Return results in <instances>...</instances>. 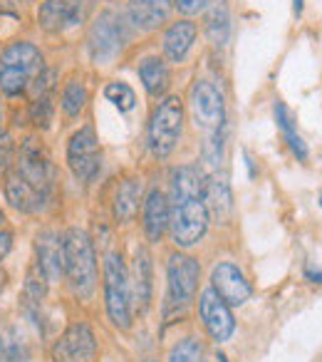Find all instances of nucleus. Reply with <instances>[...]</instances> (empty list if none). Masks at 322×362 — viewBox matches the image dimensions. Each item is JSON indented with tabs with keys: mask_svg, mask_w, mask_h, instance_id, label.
<instances>
[{
	"mask_svg": "<svg viewBox=\"0 0 322 362\" xmlns=\"http://www.w3.org/2000/svg\"><path fill=\"white\" fill-rule=\"evenodd\" d=\"M203 179L198 169L181 166L174 174L172 204H169V226L177 246H193L208 228V211L203 206Z\"/></svg>",
	"mask_w": 322,
	"mask_h": 362,
	"instance_id": "nucleus-1",
	"label": "nucleus"
},
{
	"mask_svg": "<svg viewBox=\"0 0 322 362\" xmlns=\"http://www.w3.org/2000/svg\"><path fill=\"white\" fill-rule=\"evenodd\" d=\"M65 276L75 296L90 298L97 286V258L85 231L70 228L65 236Z\"/></svg>",
	"mask_w": 322,
	"mask_h": 362,
	"instance_id": "nucleus-2",
	"label": "nucleus"
},
{
	"mask_svg": "<svg viewBox=\"0 0 322 362\" xmlns=\"http://www.w3.org/2000/svg\"><path fill=\"white\" fill-rule=\"evenodd\" d=\"M42 52L32 42H13L3 55H0V87L8 95L23 92L42 70Z\"/></svg>",
	"mask_w": 322,
	"mask_h": 362,
	"instance_id": "nucleus-3",
	"label": "nucleus"
},
{
	"mask_svg": "<svg viewBox=\"0 0 322 362\" xmlns=\"http://www.w3.org/2000/svg\"><path fill=\"white\" fill-rule=\"evenodd\" d=\"M184 127V102L179 97H167L156 105L149 122V146L151 154L167 159L179 144Z\"/></svg>",
	"mask_w": 322,
	"mask_h": 362,
	"instance_id": "nucleus-4",
	"label": "nucleus"
},
{
	"mask_svg": "<svg viewBox=\"0 0 322 362\" xmlns=\"http://www.w3.org/2000/svg\"><path fill=\"white\" fill-rule=\"evenodd\" d=\"M105 300L109 320L126 330L131 325V288L129 273L121 263L119 253H107L105 258Z\"/></svg>",
	"mask_w": 322,
	"mask_h": 362,
	"instance_id": "nucleus-5",
	"label": "nucleus"
},
{
	"mask_svg": "<svg viewBox=\"0 0 322 362\" xmlns=\"http://www.w3.org/2000/svg\"><path fill=\"white\" fill-rule=\"evenodd\" d=\"M16 174L30 184L35 192H40L42 197H50L52 181H55V169L52 161L47 156V151L42 149V144L37 139H28L20 146V156H18Z\"/></svg>",
	"mask_w": 322,
	"mask_h": 362,
	"instance_id": "nucleus-6",
	"label": "nucleus"
},
{
	"mask_svg": "<svg viewBox=\"0 0 322 362\" xmlns=\"http://www.w3.org/2000/svg\"><path fill=\"white\" fill-rule=\"evenodd\" d=\"M198 263L193 261L191 256L186 253H177V256L169 258V268H167V276H169V296H167V308H186L189 303L193 300L196 296V288H198Z\"/></svg>",
	"mask_w": 322,
	"mask_h": 362,
	"instance_id": "nucleus-7",
	"label": "nucleus"
},
{
	"mask_svg": "<svg viewBox=\"0 0 322 362\" xmlns=\"http://www.w3.org/2000/svg\"><path fill=\"white\" fill-rule=\"evenodd\" d=\"M191 115L196 124L206 132H216L226 124V107L218 87L208 80H196L191 87Z\"/></svg>",
	"mask_w": 322,
	"mask_h": 362,
	"instance_id": "nucleus-8",
	"label": "nucleus"
},
{
	"mask_svg": "<svg viewBox=\"0 0 322 362\" xmlns=\"http://www.w3.org/2000/svg\"><path fill=\"white\" fill-rule=\"evenodd\" d=\"M67 164L80 181L95 179V174L100 171V144L92 127H82L72 134L67 144Z\"/></svg>",
	"mask_w": 322,
	"mask_h": 362,
	"instance_id": "nucleus-9",
	"label": "nucleus"
},
{
	"mask_svg": "<svg viewBox=\"0 0 322 362\" xmlns=\"http://www.w3.org/2000/svg\"><path fill=\"white\" fill-rule=\"evenodd\" d=\"M97 355L95 332L85 322H75L60 335V340L52 347L55 362H92Z\"/></svg>",
	"mask_w": 322,
	"mask_h": 362,
	"instance_id": "nucleus-10",
	"label": "nucleus"
},
{
	"mask_svg": "<svg viewBox=\"0 0 322 362\" xmlns=\"http://www.w3.org/2000/svg\"><path fill=\"white\" fill-rule=\"evenodd\" d=\"M87 45H90V52L97 62L114 60L121 47V28L114 13H102L97 18V23L90 30V37H87Z\"/></svg>",
	"mask_w": 322,
	"mask_h": 362,
	"instance_id": "nucleus-11",
	"label": "nucleus"
},
{
	"mask_svg": "<svg viewBox=\"0 0 322 362\" xmlns=\"http://www.w3.org/2000/svg\"><path fill=\"white\" fill-rule=\"evenodd\" d=\"M198 310H201V320L206 325V330L211 332L213 340L226 342L228 337L236 330V322H233V315L228 310V305L216 296L213 288L201 293V300H198Z\"/></svg>",
	"mask_w": 322,
	"mask_h": 362,
	"instance_id": "nucleus-12",
	"label": "nucleus"
},
{
	"mask_svg": "<svg viewBox=\"0 0 322 362\" xmlns=\"http://www.w3.org/2000/svg\"><path fill=\"white\" fill-rule=\"evenodd\" d=\"M211 288L226 305H243L251 298V283L233 263H218L213 268Z\"/></svg>",
	"mask_w": 322,
	"mask_h": 362,
	"instance_id": "nucleus-13",
	"label": "nucleus"
},
{
	"mask_svg": "<svg viewBox=\"0 0 322 362\" xmlns=\"http://www.w3.org/2000/svg\"><path fill=\"white\" fill-rule=\"evenodd\" d=\"M37 251V266L45 273L47 281H60L65 276V238L57 233L45 231L35 241Z\"/></svg>",
	"mask_w": 322,
	"mask_h": 362,
	"instance_id": "nucleus-14",
	"label": "nucleus"
},
{
	"mask_svg": "<svg viewBox=\"0 0 322 362\" xmlns=\"http://www.w3.org/2000/svg\"><path fill=\"white\" fill-rule=\"evenodd\" d=\"M201 197H203V206L208 211V218L228 223V218L233 214V197L226 176H211L208 181H203Z\"/></svg>",
	"mask_w": 322,
	"mask_h": 362,
	"instance_id": "nucleus-15",
	"label": "nucleus"
},
{
	"mask_svg": "<svg viewBox=\"0 0 322 362\" xmlns=\"http://www.w3.org/2000/svg\"><path fill=\"white\" fill-rule=\"evenodd\" d=\"M82 18V11L77 3L70 0H45L37 11V21L47 33H62L70 25H77Z\"/></svg>",
	"mask_w": 322,
	"mask_h": 362,
	"instance_id": "nucleus-16",
	"label": "nucleus"
},
{
	"mask_svg": "<svg viewBox=\"0 0 322 362\" xmlns=\"http://www.w3.org/2000/svg\"><path fill=\"white\" fill-rule=\"evenodd\" d=\"M129 21L139 30H156L169 21L172 0H129Z\"/></svg>",
	"mask_w": 322,
	"mask_h": 362,
	"instance_id": "nucleus-17",
	"label": "nucleus"
},
{
	"mask_svg": "<svg viewBox=\"0 0 322 362\" xmlns=\"http://www.w3.org/2000/svg\"><path fill=\"white\" fill-rule=\"evenodd\" d=\"M169 228V202L159 189H151L144 202V231L151 243L161 241Z\"/></svg>",
	"mask_w": 322,
	"mask_h": 362,
	"instance_id": "nucleus-18",
	"label": "nucleus"
},
{
	"mask_svg": "<svg viewBox=\"0 0 322 362\" xmlns=\"http://www.w3.org/2000/svg\"><path fill=\"white\" fill-rule=\"evenodd\" d=\"M6 197L8 202H11L13 209H18V211H25V214H35L40 211L42 206H45L47 197H42L40 192H35V189L28 184L23 176H18L16 171H13L11 176H8L6 181Z\"/></svg>",
	"mask_w": 322,
	"mask_h": 362,
	"instance_id": "nucleus-19",
	"label": "nucleus"
},
{
	"mask_svg": "<svg viewBox=\"0 0 322 362\" xmlns=\"http://www.w3.org/2000/svg\"><path fill=\"white\" fill-rule=\"evenodd\" d=\"M196 25L191 21H179L164 33V55L172 62H181L196 40Z\"/></svg>",
	"mask_w": 322,
	"mask_h": 362,
	"instance_id": "nucleus-20",
	"label": "nucleus"
},
{
	"mask_svg": "<svg viewBox=\"0 0 322 362\" xmlns=\"http://www.w3.org/2000/svg\"><path fill=\"white\" fill-rule=\"evenodd\" d=\"M131 296H134L136 305L141 310H146L151 300V263H149V253L141 248L136 251V258H134V268H131Z\"/></svg>",
	"mask_w": 322,
	"mask_h": 362,
	"instance_id": "nucleus-21",
	"label": "nucleus"
},
{
	"mask_svg": "<svg viewBox=\"0 0 322 362\" xmlns=\"http://www.w3.org/2000/svg\"><path fill=\"white\" fill-rule=\"evenodd\" d=\"M32 347L20 327H6L0 332V362H30Z\"/></svg>",
	"mask_w": 322,
	"mask_h": 362,
	"instance_id": "nucleus-22",
	"label": "nucleus"
},
{
	"mask_svg": "<svg viewBox=\"0 0 322 362\" xmlns=\"http://www.w3.org/2000/svg\"><path fill=\"white\" fill-rule=\"evenodd\" d=\"M141 202V181L139 179H126L119 184L114 197V218L119 223H126L136 216Z\"/></svg>",
	"mask_w": 322,
	"mask_h": 362,
	"instance_id": "nucleus-23",
	"label": "nucleus"
},
{
	"mask_svg": "<svg viewBox=\"0 0 322 362\" xmlns=\"http://www.w3.org/2000/svg\"><path fill=\"white\" fill-rule=\"evenodd\" d=\"M139 80L151 97H159L167 92L172 75H169L167 62L161 60V57H146V60H141V65H139Z\"/></svg>",
	"mask_w": 322,
	"mask_h": 362,
	"instance_id": "nucleus-24",
	"label": "nucleus"
},
{
	"mask_svg": "<svg viewBox=\"0 0 322 362\" xmlns=\"http://www.w3.org/2000/svg\"><path fill=\"white\" fill-rule=\"evenodd\" d=\"M228 33H231V18H228L226 3H213L211 11L206 13V35L213 45H226Z\"/></svg>",
	"mask_w": 322,
	"mask_h": 362,
	"instance_id": "nucleus-25",
	"label": "nucleus"
},
{
	"mask_svg": "<svg viewBox=\"0 0 322 362\" xmlns=\"http://www.w3.org/2000/svg\"><path fill=\"white\" fill-rule=\"evenodd\" d=\"M275 122H278V127L282 129V136H285V141L290 144V149H292V154L297 156V159H307V146H305V141H302V136L295 132V124H292V115H290V110H287L282 102H278L275 105Z\"/></svg>",
	"mask_w": 322,
	"mask_h": 362,
	"instance_id": "nucleus-26",
	"label": "nucleus"
},
{
	"mask_svg": "<svg viewBox=\"0 0 322 362\" xmlns=\"http://www.w3.org/2000/svg\"><path fill=\"white\" fill-rule=\"evenodd\" d=\"M87 105V87L77 80H70L62 90V110L65 115L70 117H77Z\"/></svg>",
	"mask_w": 322,
	"mask_h": 362,
	"instance_id": "nucleus-27",
	"label": "nucleus"
},
{
	"mask_svg": "<svg viewBox=\"0 0 322 362\" xmlns=\"http://www.w3.org/2000/svg\"><path fill=\"white\" fill-rule=\"evenodd\" d=\"M105 97L119 112H129V110H134V105H136L134 90H131V87L126 85V82H112V85H107Z\"/></svg>",
	"mask_w": 322,
	"mask_h": 362,
	"instance_id": "nucleus-28",
	"label": "nucleus"
},
{
	"mask_svg": "<svg viewBox=\"0 0 322 362\" xmlns=\"http://www.w3.org/2000/svg\"><path fill=\"white\" fill-rule=\"evenodd\" d=\"M169 362H203V345L196 337H186L172 350Z\"/></svg>",
	"mask_w": 322,
	"mask_h": 362,
	"instance_id": "nucleus-29",
	"label": "nucleus"
},
{
	"mask_svg": "<svg viewBox=\"0 0 322 362\" xmlns=\"http://www.w3.org/2000/svg\"><path fill=\"white\" fill-rule=\"evenodd\" d=\"M223 139H226V124H223L221 129L211 132V136H208L206 144H203V159L211 166H218L223 161V144H226Z\"/></svg>",
	"mask_w": 322,
	"mask_h": 362,
	"instance_id": "nucleus-30",
	"label": "nucleus"
},
{
	"mask_svg": "<svg viewBox=\"0 0 322 362\" xmlns=\"http://www.w3.org/2000/svg\"><path fill=\"white\" fill-rule=\"evenodd\" d=\"M52 119V100L50 95H42L35 100V105H32V122L40 127H47Z\"/></svg>",
	"mask_w": 322,
	"mask_h": 362,
	"instance_id": "nucleus-31",
	"label": "nucleus"
},
{
	"mask_svg": "<svg viewBox=\"0 0 322 362\" xmlns=\"http://www.w3.org/2000/svg\"><path fill=\"white\" fill-rule=\"evenodd\" d=\"M174 6L184 13V16H193V13L203 11L208 6V0H174Z\"/></svg>",
	"mask_w": 322,
	"mask_h": 362,
	"instance_id": "nucleus-32",
	"label": "nucleus"
},
{
	"mask_svg": "<svg viewBox=\"0 0 322 362\" xmlns=\"http://www.w3.org/2000/svg\"><path fill=\"white\" fill-rule=\"evenodd\" d=\"M11 154H13V144H11V136L8 134H0V174L8 169L11 164Z\"/></svg>",
	"mask_w": 322,
	"mask_h": 362,
	"instance_id": "nucleus-33",
	"label": "nucleus"
},
{
	"mask_svg": "<svg viewBox=\"0 0 322 362\" xmlns=\"http://www.w3.org/2000/svg\"><path fill=\"white\" fill-rule=\"evenodd\" d=\"M11 246H13V236L8 231H0V261L11 253Z\"/></svg>",
	"mask_w": 322,
	"mask_h": 362,
	"instance_id": "nucleus-34",
	"label": "nucleus"
},
{
	"mask_svg": "<svg viewBox=\"0 0 322 362\" xmlns=\"http://www.w3.org/2000/svg\"><path fill=\"white\" fill-rule=\"evenodd\" d=\"M307 278L315 283H322V271H310V268H307Z\"/></svg>",
	"mask_w": 322,
	"mask_h": 362,
	"instance_id": "nucleus-35",
	"label": "nucleus"
},
{
	"mask_svg": "<svg viewBox=\"0 0 322 362\" xmlns=\"http://www.w3.org/2000/svg\"><path fill=\"white\" fill-rule=\"evenodd\" d=\"M302 13V0H295V16H300Z\"/></svg>",
	"mask_w": 322,
	"mask_h": 362,
	"instance_id": "nucleus-36",
	"label": "nucleus"
},
{
	"mask_svg": "<svg viewBox=\"0 0 322 362\" xmlns=\"http://www.w3.org/2000/svg\"><path fill=\"white\" fill-rule=\"evenodd\" d=\"M3 288H6V273L0 271V293H3Z\"/></svg>",
	"mask_w": 322,
	"mask_h": 362,
	"instance_id": "nucleus-37",
	"label": "nucleus"
},
{
	"mask_svg": "<svg viewBox=\"0 0 322 362\" xmlns=\"http://www.w3.org/2000/svg\"><path fill=\"white\" fill-rule=\"evenodd\" d=\"M3 221H6V214H3V211H0V223H3Z\"/></svg>",
	"mask_w": 322,
	"mask_h": 362,
	"instance_id": "nucleus-38",
	"label": "nucleus"
},
{
	"mask_svg": "<svg viewBox=\"0 0 322 362\" xmlns=\"http://www.w3.org/2000/svg\"><path fill=\"white\" fill-rule=\"evenodd\" d=\"M0 119H3V107H0Z\"/></svg>",
	"mask_w": 322,
	"mask_h": 362,
	"instance_id": "nucleus-39",
	"label": "nucleus"
},
{
	"mask_svg": "<svg viewBox=\"0 0 322 362\" xmlns=\"http://www.w3.org/2000/svg\"><path fill=\"white\" fill-rule=\"evenodd\" d=\"M320 204H322V199H320Z\"/></svg>",
	"mask_w": 322,
	"mask_h": 362,
	"instance_id": "nucleus-40",
	"label": "nucleus"
}]
</instances>
